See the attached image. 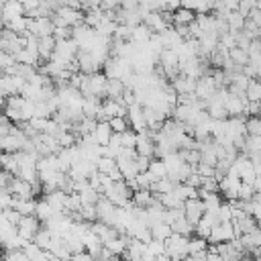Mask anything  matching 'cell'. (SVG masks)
<instances>
[{"mask_svg":"<svg viewBox=\"0 0 261 261\" xmlns=\"http://www.w3.org/2000/svg\"><path fill=\"white\" fill-rule=\"evenodd\" d=\"M165 255L171 259V261H181L186 255H188V237L184 234H177V232H171L165 241Z\"/></svg>","mask_w":261,"mask_h":261,"instance_id":"1","label":"cell"},{"mask_svg":"<svg viewBox=\"0 0 261 261\" xmlns=\"http://www.w3.org/2000/svg\"><path fill=\"white\" fill-rule=\"evenodd\" d=\"M234 239V226H232V222L230 220H218L214 226H212V230H210V234L206 237V241L208 243H224V241H232Z\"/></svg>","mask_w":261,"mask_h":261,"instance_id":"2","label":"cell"},{"mask_svg":"<svg viewBox=\"0 0 261 261\" xmlns=\"http://www.w3.org/2000/svg\"><path fill=\"white\" fill-rule=\"evenodd\" d=\"M181 212H184V218L190 222V224H196L200 218H202V214L206 212L204 210V202L196 196V198H188V200H184V204H181Z\"/></svg>","mask_w":261,"mask_h":261,"instance_id":"3","label":"cell"},{"mask_svg":"<svg viewBox=\"0 0 261 261\" xmlns=\"http://www.w3.org/2000/svg\"><path fill=\"white\" fill-rule=\"evenodd\" d=\"M41 228V220L35 216V214H29V216H20V220L16 222V234L22 237L24 241H33L35 232Z\"/></svg>","mask_w":261,"mask_h":261,"instance_id":"4","label":"cell"},{"mask_svg":"<svg viewBox=\"0 0 261 261\" xmlns=\"http://www.w3.org/2000/svg\"><path fill=\"white\" fill-rule=\"evenodd\" d=\"M110 135H112V130H110V126H108L106 120H96V126H94V130L90 133L92 141H94L96 145H100V147H104V145L108 143Z\"/></svg>","mask_w":261,"mask_h":261,"instance_id":"5","label":"cell"},{"mask_svg":"<svg viewBox=\"0 0 261 261\" xmlns=\"http://www.w3.org/2000/svg\"><path fill=\"white\" fill-rule=\"evenodd\" d=\"M55 43H57V41H55L51 35H47V37H37V53H39V59L49 61L51 55H53Z\"/></svg>","mask_w":261,"mask_h":261,"instance_id":"6","label":"cell"},{"mask_svg":"<svg viewBox=\"0 0 261 261\" xmlns=\"http://www.w3.org/2000/svg\"><path fill=\"white\" fill-rule=\"evenodd\" d=\"M126 243H128V237H124V234H118V237H114V239H108L106 243H102V247L110 253V255H114V257H120L122 255V251H124V247H126Z\"/></svg>","mask_w":261,"mask_h":261,"instance_id":"7","label":"cell"},{"mask_svg":"<svg viewBox=\"0 0 261 261\" xmlns=\"http://www.w3.org/2000/svg\"><path fill=\"white\" fill-rule=\"evenodd\" d=\"M130 200H133V204L137 208H147V206H151L155 202V194L151 190H135L130 194Z\"/></svg>","mask_w":261,"mask_h":261,"instance_id":"8","label":"cell"},{"mask_svg":"<svg viewBox=\"0 0 261 261\" xmlns=\"http://www.w3.org/2000/svg\"><path fill=\"white\" fill-rule=\"evenodd\" d=\"M206 249H208L206 239H202L198 234L188 237V255H206Z\"/></svg>","mask_w":261,"mask_h":261,"instance_id":"9","label":"cell"},{"mask_svg":"<svg viewBox=\"0 0 261 261\" xmlns=\"http://www.w3.org/2000/svg\"><path fill=\"white\" fill-rule=\"evenodd\" d=\"M169 228H171V232H177V234H184V237H192V234H194V224H190V222L184 218V214H181L179 218H175V220L169 224Z\"/></svg>","mask_w":261,"mask_h":261,"instance_id":"10","label":"cell"},{"mask_svg":"<svg viewBox=\"0 0 261 261\" xmlns=\"http://www.w3.org/2000/svg\"><path fill=\"white\" fill-rule=\"evenodd\" d=\"M149 230H151V239H155V241H165L169 234H171V228H169V224H165V222H151L149 224Z\"/></svg>","mask_w":261,"mask_h":261,"instance_id":"11","label":"cell"},{"mask_svg":"<svg viewBox=\"0 0 261 261\" xmlns=\"http://www.w3.org/2000/svg\"><path fill=\"white\" fill-rule=\"evenodd\" d=\"M147 171L155 177V179H159V177H165L167 175V167H165V161L163 159H149V165H147Z\"/></svg>","mask_w":261,"mask_h":261,"instance_id":"12","label":"cell"},{"mask_svg":"<svg viewBox=\"0 0 261 261\" xmlns=\"http://www.w3.org/2000/svg\"><path fill=\"white\" fill-rule=\"evenodd\" d=\"M124 84L120 80H108L106 82V98H112V100H120L122 92H124Z\"/></svg>","mask_w":261,"mask_h":261,"instance_id":"13","label":"cell"},{"mask_svg":"<svg viewBox=\"0 0 261 261\" xmlns=\"http://www.w3.org/2000/svg\"><path fill=\"white\" fill-rule=\"evenodd\" d=\"M51 237H53V234H51V230L41 226V228L35 232V237H33V243H35L39 249L47 251V249H49V245H51Z\"/></svg>","mask_w":261,"mask_h":261,"instance_id":"14","label":"cell"},{"mask_svg":"<svg viewBox=\"0 0 261 261\" xmlns=\"http://www.w3.org/2000/svg\"><path fill=\"white\" fill-rule=\"evenodd\" d=\"M243 96H245L249 102H259V98H261V84H259L257 80H249V84H247Z\"/></svg>","mask_w":261,"mask_h":261,"instance_id":"15","label":"cell"},{"mask_svg":"<svg viewBox=\"0 0 261 261\" xmlns=\"http://www.w3.org/2000/svg\"><path fill=\"white\" fill-rule=\"evenodd\" d=\"M106 122H108V126H110V130H112V133H122V130L130 128L124 116H112V118H108Z\"/></svg>","mask_w":261,"mask_h":261,"instance_id":"16","label":"cell"},{"mask_svg":"<svg viewBox=\"0 0 261 261\" xmlns=\"http://www.w3.org/2000/svg\"><path fill=\"white\" fill-rule=\"evenodd\" d=\"M245 133H247V135H255V137H259V133H261V124H259V118H257V116H245Z\"/></svg>","mask_w":261,"mask_h":261,"instance_id":"17","label":"cell"},{"mask_svg":"<svg viewBox=\"0 0 261 261\" xmlns=\"http://www.w3.org/2000/svg\"><path fill=\"white\" fill-rule=\"evenodd\" d=\"M69 261H94V257L88 251H80V253H73L69 257Z\"/></svg>","mask_w":261,"mask_h":261,"instance_id":"18","label":"cell"}]
</instances>
